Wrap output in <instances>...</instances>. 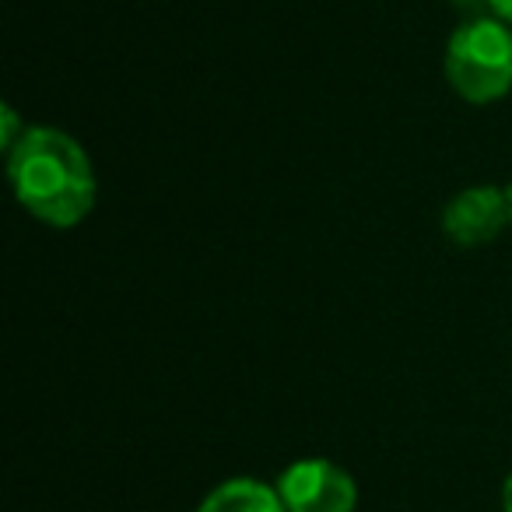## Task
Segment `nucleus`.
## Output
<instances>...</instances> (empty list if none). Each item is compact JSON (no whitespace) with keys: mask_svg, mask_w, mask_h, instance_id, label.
Instances as JSON below:
<instances>
[{"mask_svg":"<svg viewBox=\"0 0 512 512\" xmlns=\"http://www.w3.org/2000/svg\"><path fill=\"white\" fill-rule=\"evenodd\" d=\"M8 179L18 204L50 228H74L99 197L92 158L57 127H29L8 151Z\"/></svg>","mask_w":512,"mask_h":512,"instance_id":"nucleus-1","label":"nucleus"},{"mask_svg":"<svg viewBox=\"0 0 512 512\" xmlns=\"http://www.w3.org/2000/svg\"><path fill=\"white\" fill-rule=\"evenodd\" d=\"M446 81L463 102L488 106L512 92V25L470 18L449 36L442 57Z\"/></svg>","mask_w":512,"mask_h":512,"instance_id":"nucleus-2","label":"nucleus"},{"mask_svg":"<svg viewBox=\"0 0 512 512\" xmlns=\"http://www.w3.org/2000/svg\"><path fill=\"white\" fill-rule=\"evenodd\" d=\"M281 502L288 512H355L358 488L344 467L330 460H299L281 474Z\"/></svg>","mask_w":512,"mask_h":512,"instance_id":"nucleus-3","label":"nucleus"},{"mask_svg":"<svg viewBox=\"0 0 512 512\" xmlns=\"http://www.w3.org/2000/svg\"><path fill=\"white\" fill-rule=\"evenodd\" d=\"M505 225H512L509 218V190L498 186H467L460 190L442 211V232L446 239H453L456 246H484L491 242Z\"/></svg>","mask_w":512,"mask_h":512,"instance_id":"nucleus-4","label":"nucleus"},{"mask_svg":"<svg viewBox=\"0 0 512 512\" xmlns=\"http://www.w3.org/2000/svg\"><path fill=\"white\" fill-rule=\"evenodd\" d=\"M197 512H288L281 502V491H274L271 484L253 481V477H235L211 491L200 502Z\"/></svg>","mask_w":512,"mask_h":512,"instance_id":"nucleus-5","label":"nucleus"},{"mask_svg":"<svg viewBox=\"0 0 512 512\" xmlns=\"http://www.w3.org/2000/svg\"><path fill=\"white\" fill-rule=\"evenodd\" d=\"M25 130H29V127H22V120H18L15 109L4 106V134H0V144H4V155H8V151L15 148L18 141H22Z\"/></svg>","mask_w":512,"mask_h":512,"instance_id":"nucleus-6","label":"nucleus"},{"mask_svg":"<svg viewBox=\"0 0 512 512\" xmlns=\"http://www.w3.org/2000/svg\"><path fill=\"white\" fill-rule=\"evenodd\" d=\"M488 4H491V11H495L498 22L512 25V0H488Z\"/></svg>","mask_w":512,"mask_h":512,"instance_id":"nucleus-7","label":"nucleus"},{"mask_svg":"<svg viewBox=\"0 0 512 512\" xmlns=\"http://www.w3.org/2000/svg\"><path fill=\"white\" fill-rule=\"evenodd\" d=\"M502 505H505V512H512V474L505 477V488H502Z\"/></svg>","mask_w":512,"mask_h":512,"instance_id":"nucleus-8","label":"nucleus"},{"mask_svg":"<svg viewBox=\"0 0 512 512\" xmlns=\"http://www.w3.org/2000/svg\"><path fill=\"white\" fill-rule=\"evenodd\" d=\"M509 218H512V186H509Z\"/></svg>","mask_w":512,"mask_h":512,"instance_id":"nucleus-9","label":"nucleus"}]
</instances>
